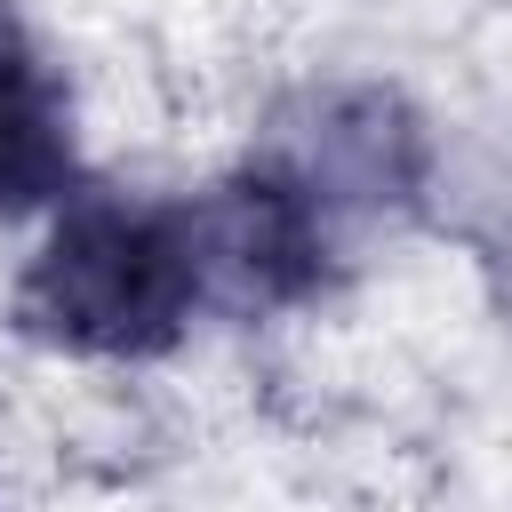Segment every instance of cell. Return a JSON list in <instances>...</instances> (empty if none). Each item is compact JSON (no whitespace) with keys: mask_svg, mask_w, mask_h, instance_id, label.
Here are the masks:
<instances>
[{"mask_svg":"<svg viewBox=\"0 0 512 512\" xmlns=\"http://www.w3.org/2000/svg\"><path fill=\"white\" fill-rule=\"evenodd\" d=\"M16 328L64 360H160L192 336L208 296V256H200V216L184 200L152 192H104L80 184L48 208L40 248L16 272L8 296Z\"/></svg>","mask_w":512,"mask_h":512,"instance_id":"1","label":"cell"},{"mask_svg":"<svg viewBox=\"0 0 512 512\" xmlns=\"http://www.w3.org/2000/svg\"><path fill=\"white\" fill-rule=\"evenodd\" d=\"M256 160H272L336 232L408 216L432 184V136L408 96L376 80H328L272 112Z\"/></svg>","mask_w":512,"mask_h":512,"instance_id":"2","label":"cell"},{"mask_svg":"<svg viewBox=\"0 0 512 512\" xmlns=\"http://www.w3.org/2000/svg\"><path fill=\"white\" fill-rule=\"evenodd\" d=\"M64 192H80L72 96L40 40L24 32V16L0 0V216L56 208Z\"/></svg>","mask_w":512,"mask_h":512,"instance_id":"3","label":"cell"}]
</instances>
